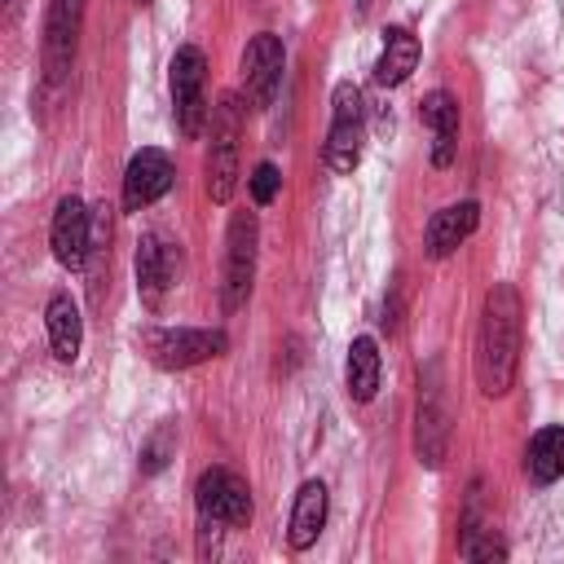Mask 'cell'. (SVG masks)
<instances>
[{"mask_svg": "<svg viewBox=\"0 0 564 564\" xmlns=\"http://www.w3.org/2000/svg\"><path fill=\"white\" fill-rule=\"evenodd\" d=\"M176 282V247L163 234H145L137 242V291L145 304H159Z\"/></svg>", "mask_w": 564, "mask_h": 564, "instance_id": "cell-14", "label": "cell"}, {"mask_svg": "<svg viewBox=\"0 0 564 564\" xmlns=\"http://www.w3.org/2000/svg\"><path fill=\"white\" fill-rule=\"evenodd\" d=\"M278 185H282V172H278L269 159H260V163L251 167V176H247V189H251V203H256V207H269V203L278 198Z\"/></svg>", "mask_w": 564, "mask_h": 564, "instance_id": "cell-22", "label": "cell"}, {"mask_svg": "<svg viewBox=\"0 0 564 564\" xmlns=\"http://www.w3.org/2000/svg\"><path fill=\"white\" fill-rule=\"evenodd\" d=\"M88 238H93V216H88V207L75 198V194H66L57 207H53V225H48V247H53V260L62 264V269H84V260H88Z\"/></svg>", "mask_w": 564, "mask_h": 564, "instance_id": "cell-11", "label": "cell"}, {"mask_svg": "<svg viewBox=\"0 0 564 564\" xmlns=\"http://www.w3.org/2000/svg\"><path fill=\"white\" fill-rule=\"evenodd\" d=\"M194 502H198V516H212L225 529H247L251 524V489L229 467H207L194 485Z\"/></svg>", "mask_w": 564, "mask_h": 564, "instance_id": "cell-8", "label": "cell"}, {"mask_svg": "<svg viewBox=\"0 0 564 564\" xmlns=\"http://www.w3.org/2000/svg\"><path fill=\"white\" fill-rule=\"evenodd\" d=\"M79 26H84V0H48V13H44V79L48 84L66 79L75 62Z\"/></svg>", "mask_w": 564, "mask_h": 564, "instance_id": "cell-9", "label": "cell"}, {"mask_svg": "<svg viewBox=\"0 0 564 564\" xmlns=\"http://www.w3.org/2000/svg\"><path fill=\"white\" fill-rule=\"evenodd\" d=\"M379 370H383V357H379V344L370 335H357L348 344V361H344V383H348V397L357 405H366L375 392H379Z\"/></svg>", "mask_w": 564, "mask_h": 564, "instance_id": "cell-19", "label": "cell"}, {"mask_svg": "<svg viewBox=\"0 0 564 564\" xmlns=\"http://www.w3.org/2000/svg\"><path fill=\"white\" fill-rule=\"evenodd\" d=\"M463 560H507V546L494 533H480L476 524H467V533H463Z\"/></svg>", "mask_w": 564, "mask_h": 564, "instance_id": "cell-23", "label": "cell"}, {"mask_svg": "<svg viewBox=\"0 0 564 564\" xmlns=\"http://www.w3.org/2000/svg\"><path fill=\"white\" fill-rule=\"evenodd\" d=\"M172 159L163 154V150H154V145H145V150H137L132 159H128V172H123V207L128 212H141V207H150L154 198H163L167 189H172Z\"/></svg>", "mask_w": 564, "mask_h": 564, "instance_id": "cell-12", "label": "cell"}, {"mask_svg": "<svg viewBox=\"0 0 564 564\" xmlns=\"http://www.w3.org/2000/svg\"><path fill=\"white\" fill-rule=\"evenodd\" d=\"M476 225H480V207H476L471 198L449 203V207L432 212V220H427V229H423V251H427L432 260H445V256H454V251L476 234Z\"/></svg>", "mask_w": 564, "mask_h": 564, "instance_id": "cell-13", "label": "cell"}, {"mask_svg": "<svg viewBox=\"0 0 564 564\" xmlns=\"http://www.w3.org/2000/svg\"><path fill=\"white\" fill-rule=\"evenodd\" d=\"M520 295L511 282H494L480 304V326H476V383L485 397H502L516 383L520 366Z\"/></svg>", "mask_w": 564, "mask_h": 564, "instance_id": "cell-1", "label": "cell"}, {"mask_svg": "<svg viewBox=\"0 0 564 564\" xmlns=\"http://www.w3.org/2000/svg\"><path fill=\"white\" fill-rule=\"evenodd\" d=\"M137 4H150V0H137Z\"/></svg>", "mask_w": 564, "mask_h": 564, "instance_id": "cell-24", "label": "cell"}, {"mask_svg": "<svg viewBox=\"0 0 564 564\" xmlns=\"http://www.w3.org/2000/svg\"><path fill=\"white\" fill-rule=\"evenodd\" d=\"M44 326H48V344H53V357L57 361H75L79 348H84V317L75 308V300L66 291L48 295L44 304Z\"/></svg>", "mask_w": 564, "mask_h": 564, "instance_id": "cell-16", "label": "cell"}, {"mask_svg": "<svg viewBox=\"0 0 564 564\" xmlns=\"http://www.w3.org/2000/svg\"><path fill=\"white\" fill-rule=\"evenodd\" d=\"M172 449H176V432H172V423H159V427L150 432V441L141 445V471H145V476L163 471L167 458H172Z\"/></svg>", "mask_w": 564, "mask_h": 564, "instance_id": "cell-21", "label": "cell"}, {"mask_svg": "<svg viewBox=\"0 0 564 564\" xmlns=\"http://www.w3.org/2000/svg\"><path fill=\"white\" fill-rule=\"evenodd\" d=\"M419 66V35L410 26H388L383 31V53L375 62V84L379 88H397L410 79V70Z\"/></svg>", "mask_w": 564, "mask_h": 564, "instance_id": "cell-17", "label": "cell"}, {"mask_svg": "<svg viewBox=\"0 0 564 564\" xmlns=\"http://www.w3.org/2000/svg\"><path fill=\"white\" fill-rule=\"evenodd\" d=\"M322 529H326V485L304 480L300 494H295V507H291V529H286L291 551H308Z\"/></svg>", "mask_w": 564, "mask_h": 564, "instance_id": "cell-18", "label": "cell"}, {"mask_svg": "<svg viewBox=\"0 0 564 564\" xmlns=\"http://www.w3.org/2000/svg\"><path fill=\"white\" fill-rule=\"evenodd\" d=\"M524 476L533 485H555L564 480V427H538L529 449H524Z\"/></svg>", "mask_w": 564, "mask_h": 564, "instance_id": "cell-20", "label": "cell"}, {"mask_svg": "<svg viewBox=\"0 0 564 564\" xmlns=\"http://www.w3.org/2000/svg\"><path fill=\"white\" fill-rule=\"evenodd\" d=\"M366 141V101L352 79H339L330 93V128H326V167L348 176L361 163Z\"/></svg>", "mask_w": 564, "mask_h": 564, "instance_id": "cell-4", "label": "cell"}, {"mask_svg": "<svg viewBox=\"0 0 564 564\" xmlns=\"http://www.w3.org/2000/svg\"><path fill=\"white\" fill-rule=\"evenodd\" d=\"M256 242H260V225L256 212H234L229 216V234H225V308H242L251 295V278H256Z\"/></svg>", "mask_w": 564, "mask_h": 564, "instance_id": "cell-7", "label": "cell"}, {"mask_svg": "<svg viewBox=\"0 0 564 564\" xmlns=\"http://www.w3.org/2000/svg\"><path fill=\"white\" fill-rule=\"evenodd\" d=\"M423 123L432 132V163L436 167H449L454 163V150H458V101L445 93V88H432L423 97Z\"/></svg>", "mask_w": 564, "mask_h": 564, "instance_id": "cell-15", "label": "cell"}, {"mask_svg": "<svg viewBox=\"0 0 564 564\" xmlns=\"http://www.w3.org/2000/svg\"><path fill=\"white\" fill-rule=\"evenodd\" d=\"M203 79H207V57L198 44H181L172 66H167V84H172V115H176V132L185 141L203 137L207 123V97H203Z\"/></svg>", "mask_w": 564, "mask_h": 564, "instance_id": "cell-5", "label": "cell"}, {"mask_svg": "<svg viewBox=\"0 0 564 564\" xmlns=\"http://www.w3.org/2000/svg\"><path fill=\"white\" fill-rule=\"evenodd\" d=\"M449 392H445V375L441 361H427L419 375V405H414V454L423 467H441L449 454Z\"/></svg>", "mask_w": 564, "mask_h": 564, "instance_id": "cell-3", "label": "cell"}, {"mask_svg": "<svg viewBox=\"0 0 564 564\" xmlns=\"http://www.w3.org/2000/svg\"><path fill=\"white\" fill-rule=\"evenodd\" d=\"M229 348L225 330L212 326H163V330H145V352L159 370H189L198 361H212Z\"/></svg>", "mask_w": 564, "mask_h": 564, "instance_id": "cell-6", "label": "cell"}, {"mask_svg": "<svg viewBox=\"0 0 564 564\" xmlns=\"http://www.w3.org/2000/svg\"><path fill=\"white\" fill-rule=\"evenodd\" d=\"M282 70H286V48H282V40L269 35V31L251 35L247 48H242V84H247L251 106H260V110L273 106V97H278V88H282Z\"/></svg>", "mask_w": 564, "mask_h": 564, "instance_id": "cell-10", "label": "cell"}, {"mask_svg": "<svg viewBox=\"0 0 564 564\" xmlns=\"http://www.w3.org/2000/svg\"><path fill=\"white\" fill-rule=\"evenodd\" d=\"M9 4H13V0H9Z\"/></svg>", "mask_w": 564, "mask_h": 564, "instance_id": "cell-25", "label": "cell"}, {"mask_svg": "<svg viewBox=\"0 0 564 564\" xmlns=\"http://www.w3.org/2000/svg\"><path fill=\"white\" fill-rule=\"evenodd\" d=\"M242 123H247V106L238 93H225L212 106V145H207V194L212 203H229L234 185H238V141H242Z\"/></svg>", "mask_w": 564, "mask_h": 564, "instance_id": "cell-2", "label": "cell"}]
</instances>
